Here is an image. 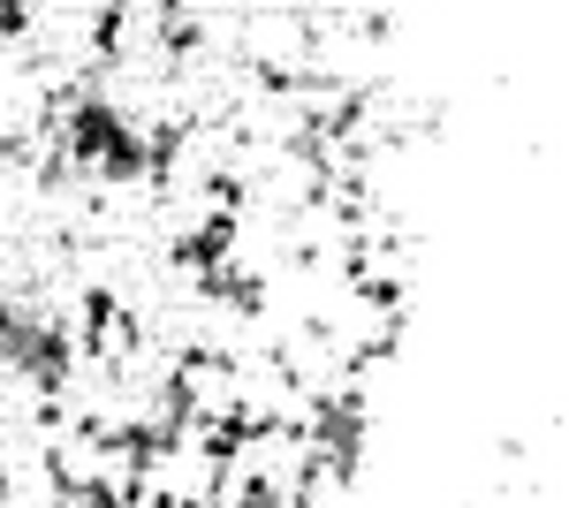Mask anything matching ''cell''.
I'll return each mask as SVG.
<instances>
[{
  "instance_id": "cell-1",
  "label": "cell",
  "mask_w": 569,
  "mask_h": 508,
  "mask_svg": "<svg viewBox=\"0 0 569 508\" xmlns=\"http://www.w3.org/2000/svg\"><path fill=\"white\" fill-rule=\"evenodd\" d=\"M236 53H243L259 77H273V84L305 77V69H311L305 8H243V23H236Z\"/></svg>"
}]
</instances>
